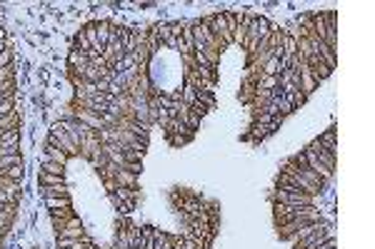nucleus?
<instances>
[{
    "mask_svg": "<svg viewBox=\"0 0 375 249\" xmlns=\"http://www.w3.org/2000/svg\"><path fill=\"white\" fill-rule=\"evenodd\" d=\"M310 222H320V209H315L313 204H305V207H300V209H298V214H295L293 219H288V222L278 225V227H280V237H285V239H288L293 232H298L300 227L310 225Z\"/></svg>",
    "mask_w": 375,
    "mask_h": 249,
    "instance_id": "nucleus-1",
    "label": "nucleus"
},
{
    "mask_svg": "<svg viewBox=\"0 0 375 249\" xmlns=\"http://www.w3.org/2000/svg\"><path fill=\"white\" fill-rule=\"evenodd\" d=\"M273 200L278 204H295V207H303V204H313V197L300 192L298 187H278Z\"/></svg>",
    "mask_w": 375,
    "mask_h": 249,
    "instance_id": "nucleus-2",
    "label": "nucleus"
},
{
    "mask_svg": "<svg viewBox=\"0 0 375 249\" xmlns=\"http://www.w3.org/2000/svg\"><path fill=\"white\" fill-rule=\"evenodd\" d=\"M330 237H333V225L323 222L318 232H313L310 237H305V239H300V242H295V249H315V247H320L325 239H330Z\"/></svg>",
    "mask_w": 375,
    "mask_h": 249,
    "instance_id": "nucleus-3",
    "label": "nucleus"
},
{
    "mask_svg": "<svg viewBox=\"0 0 375 249\" xmlns=\"http://www.w3.org/2000/svg\"><path fill=\"white\" fill-rule=\"evenodd\" d=\"M165 132H168L170 137L178 135V137H185V140H190V137L195 135V132L188 127V125L183 122V120H180V117H170V120H168V125H165Z\"/></svg>",
    "mask_w": 375,
    "mask_h": 249,
    "instance_id": "nucleus-4",
    "label": "nucleus"
},
{
    "mask_svg": "<svg viewBox=\"0 0 375 249\" xmlns=\"http://www.w3.org/2000/svg\"><path fill=\"white\" fill-rule=\"evenodd\" d=\"M73 120H78L80 125H85V127H90L93 132H100V130L105 127V125H103V120H100V117H98V115H95V113H88V110H78Z\"/></svg>",
    "mask_w": 375,
    "mask_h": 249,
    "instance_id": "nucleus-5",
    "label": "nucleus"
},
{
    "mask_svg": "<svg viewBox=\"0 0 375 249\" xmlns=\"http://www.w3.org/2000/svg\"><path fill=\"white\" fill-rule=\"evenodd\" d=\"M313 90H318V82H315V77H313V72L310 68L303 63V68H300V92H303L305 97L310 95Z\"/></svg>",
    "mask_w": 375,
    "mask_h": 249,
    "instance_id": "nucleus-6",
    "label": "nucleus"
},
{
    "mask_svg": "<svg viewBox=\"0 0 375 249\" xmlns=\"http://www.w3.org/2000/svg\"><path fill=\"white\" fill-rule=\"evenodd\" d=\"M303 207H305V204H303ZM298 209H300V207H295V204H278V202H275V222L283 225V222L293 219V217L298 214Z\"/></svg>",
    "mask_w": 375,
    "mask_h": 249,
    "instance_id": "nucleus-7",
    "label": "nucleus"
},
{
    "mask_svg": "<svg viewBox=\"0 0 375 249\" xmlns=\"http://www.w3.org/2000/svg\"><path fill=\"white\" fill-rule=\"evenodd\" d=\"M113 182H115L118 187H135L138 184V175L130 172V170H120L118 167L115 175H113Z\"/></svg>",
    "mask_w": 375,
    "mask_h": 249,
    "instance_id": "nucleus-8",
    "label": "nucleus"
},
{
    "mask_svg": "<svg viewBox=\"0 0 375 249\" xmlns=\"http://www.w3.org/2000/svg\"><path fill=\"white\" fill-rule=\"evenodd\" d=\"M88 63H90V60H88L85 52H80V50H71V52H68V65H71L75 72H80L83 68H88Z\"/></svg>",
    "mask_w": 375,
    "mask_h": 249,
    "instance_id": "nucleus-9",
    "label": "nucleus"
},
{
    "mask_svg": "<svg viewBox=\"0 0 375 249\" xmlns=\"http://www.w3.org/2000/svg\"><path fill=\"white\" fill-rule=\"evenodd\" d=\"M178 117H180V120L185 122V125L190 127V130H193V132H195V130L200 127V117L193 113L190 107H185V105H180V113H178Z\"/></svg>",
    "mask_w": 375,
    "mask_h": 249,
    "instance_id": "nucleus-10",
    "label": "nucleus"
},
{
    "mask_svg": "<svg viewBox=\"0 0 375 249\" xmlns=\"http://www.w3.org/2000/svg\"><path fill=\"white\" fill-rule=\"evenodd\" d=\"M18 140H20V132H18V130L3 132V137H0V150H13V147H18Z\"/></svg>",
    "mask_w": 375,
    "mask_h": 249,
    "instance_id": "nucleus-11",
    "label": "nucleus"
},
{
    "mask_svg": "<svg viewBox=\"0 0 375 249\" xmlns=\"http://www.w3.org/2000/svg\"><path fill=\"white\" fill-rule=\"evenodd\" d=\"M15 209H18V204H0V225L8 227L13 225V217H15Z\"/></svg>",
    "mask_w": 375,
    "mask_h": 249,
    "instance_id": "nucleus-12",
    "label": "nucleus"
},
{
    "mask_svg": "<svg viewBox=\"0 0 375 249\" xmlns=\"http://www.w3.org/2000/svg\"><path fill=\"white\" fill-rule=\"evenodd\" d=\"M280 47H283V55H288V58L298 55V40H295V35H285V33H283Z\"/></svg>",
    "mask_w": 375,
    "mask_h": 249,
    "instance_id": "nucleus-13",
    "label": "nucleus"
},
{
    "mask_svg": "<svg viewBox=\"0 0 375 249\" xmlns=\"http://www.w3.org/2000/svg\"><path fill=\"white\" fill-rule=\"evenodd\" d=\"M110 195H115L118 200H123V202H135L138 200V189L135 187H115V192H110Z\"/></svg>",
    "mask_w": 375,
    "mask_h": 249,
    "instance_id": "nucleus-14",
    "label": "nucleus"
},
{
    "mask_svg": "<svg viewBox=\"0 0 375 249\" xmlns=\"http://www.w3.org/2000/svg\"><path fill=\"white\" fill-rule=\"evenodd\" d=\"M45 157L53 159V162H58V164H63V167H65V162H68V155H65L60 147H55V145H48L45 147Z\"/></svg>",
    "mask_w": 375,
    "mask_h": 249,
    "instance_id": "nucleus-15",
    "label": "nucleus"
},
{
    "mask_svg": "<svg viewBox=\"0 0 375 249\" xmlns=\"http://www.w3.org/2000/svg\"><path fill=\"white\" fill-rule=\"evenodd\" d=\"M40 172H48V175H58V177H63L65 167H63V164H58V162H53V159L43 157V162H40Z\"/></svg>",
    "mask_w": 375,
    "mask_h": 249,
    "instance_id": "nucleus-16",
    "label": "nucleus"
},
{
    "mask_svg": "<svg viewBox=\"0 0 375 249\" xmlns=\"http://www.w3.org/2000/svg\"><path fill=\"white\" fill-rule=\"evenodd\" d=\"M23 177H25L23 164H15V167H8V170H3V180H8V182H20Z\"/></svg>",
    "mask_w": 375,
    "mask_h": 249,
    "instance_id": "nucleus-17",
    "label": "nucleus"
},
{
    "mask_svg": "<svg viewBox=\"0 0 375 249\" xmlns=\"http://www.w3.org/2000/svg\"><path fill=\"white\" fill-rule=\"evenodd\" d=\"M45 207L50 212H55V209H68V207H71V197H45Z\"/></svg>",
    "mask_w": 375,
    "mask_h": 249,
    "instance_id": "nucleus-18",
    "label": "nucleus"
},
{
    "mask_svg": "<svg viewBox=\"0 0 375 249\" xmlns=\"http://www.w3.org/2000/svg\"><path fill=\"white\" fill-rule=\"evenodd\" d=\"M318 142H320L328 152H333V155L338 152V145H335V130H328L325 135H320V137H318Z\"/></svg>",
    "mask_w": 375,
    "mask_h": 249,
    "instance_id": "nucleus-19",
    "label": "nucleus"
},
{
    "mask_svg": "<svg viewBox=\"0 0 375 249\" xmlns=\"http://www.w3.org/2000/svg\"><path fill=\"white\" fill-rule=\"evenodd\" d=\"M95 27H98V43L105 47L108 45V40H110V30H113V25L110 23H95Z\"/></svg>",
    "mask_w": 375,
    "mask_h": 249,
    "instance_id": "nucleus-20",
    "label": "nucleus"
},
{
    "mask_svg": "<svg viewBox=\"0 0 375 249\" xmlns=\"http://www.w3.org/2000/svg\"><path fill=\"white\" fill-rule=\"evenodd\" d=\"M45 197H68V187L65 184H53V187H40Z\"/></svg>",
    "mask_w": 375,
    "mask_h": 249,
    "instance_id": "nucleus-21",
    "label": "nucleus"
},
{
    "mask_svg": "<svg viewBox=\"0 0 375 249\" xmlns=\"http://www.w3.org/2000/svg\"><path fill=\"white\" fill-rule=\"evenodd\" d=\"M195 100H198V92L193 90L190 85H183V88H180V102H183L185 107H190Z\"/></svg>",
    "mask_w": 375,
    "mask_h": 249,
    "instance_id": "nucleus-22",
    "label": "nucleus"
},
{
    "mask_svg": "<svg viewBox=\"0 0 375 249\" xmlns=\"http://www.w3.org/2000/svg\"><path fill=\"white\" fill-rule=\"evenodd\" d=\"M110 202H113V207H115L123 217H125V214H130V209L135 207V202H123V200H118L115 195H110Z\"/></svg>",
    "mask_w": 375,
    "mask_h": 249,
    "instance_id": "nucleus-23",
    "label": "nucleus"
},
{
    "mask_svg": "<svg viewBox=\"0 0 375 249\" xmlns=\"http://www.w3.org/2000/svg\"><path fill=\"white\" fill-rule=\"evenodd\" d=\"M38 180H40V184H43V187H53V184H65V182H63V177H58V175H48V172H40V175H38Z\"/></svg>",
    "mask_w": 375,
    "mask_h": 249,
    "instance_id": "nucleus-24",
    "label": "nucleus"
},
{
    "mask_svg": "<svg viewBox=\"0 0 375 249\" xmlns=\"http://www.w3.org/2000/svg\"><path fill=\"white\" fill-rule=\"evenodd\" d=\"M13 92H15V82L13 80L0 82V100H13Z\"/></svg>",
    "mask_w": 375,
    "mask_h": 249,
    "instance_id": "nucleus-25",
    "label": "nucleus"
},
{
    "mask_svg": "<svg viewBox=\"0 0 375 249\" xmlns=\"http://www.w3.org/2000/svg\"><path fill=\"white\" fill-rule=\"evenodd\" d=\"M15 164H23L20 155H5V157H0V170H8V167H15Z\"/></svg>",
    "mask_w": 375,
    "mask_h": 249,
    "instance_id": "nucleus-26",
    "label": "nucleus"
},
{
    "mask_svg": "<svg viewBox=\"0 0 375 249\" xmlns=\"http://www.w3.org/2000/svg\"><path fill=\"white\" fill-rule=\"evenodd\" d=\"M265 135H270L268 125H260V122H253V140H263Z\"/></svg>",
    "mask_w": 375,
    "mask_h": 249,
    "instance_id": "nucleus-27",
    "label": "nucleus"
},
{
    "mask_svg": "<svg viewBox=\"0 0 375 249\" xmlns=\"http://www.w3.org/2000/svg\"><path fill=\"white\" fill-rule=\"evenodd\" d=\"M190 110H193V113L198 115V117H203V115H208V113H210L213 107H208V105H203V102H198V100H195V102L190 105Z\"/></svg>",
    "mask_w": 375,
    "mask_h": 249,
    "instance_id": "nucleus-28",
    "label": "nucleus"
},
{
    "mask_svg": "<svg viewBox=\"0 0 375 249\" xmlns=\"http://www.w3.org/2000/svg\"><path fill=\"white\" fill-rule=\"evenodd\" d=\"M10 60H13V52L5 50V52L0 55V68H10Z\"/></svg>",
    "mask_w": 375,
    "mask_h": 249,
    "instance_id": "nucleus-29",
    "label": "nucleus"
},
{
    "mask_svg": "<svg viewBox=\"0 0 375 249\" xmlns=\"http://www.w3.org/2000/svg\"><path fill=\"white\" fill-rule=\"evenodd\" d=\"M13 80V68H0V82Z\"/></svg>",
    "mask_w": 375,
    "mask_h": 249,
    "instance_id": "nucleus-30",
    "label": "nucleus"
},
{
    "mask_svg": "<svg viewBox=\"0 0 375 249\" xmlns=\"http://www.w3.org/2000/svg\"><path fill=\"white\" fill-rule=\"evenodd\" d=\"M315 249H335V237H330V239H325L320 247H315Z\"/></svg>",
    "mask_w": 375,
    "mask_h": 249,
    "instance_id": "nucleus-31",
    "label": "nucleus"
},
{
    "mask_svg": "<svg viewBox=\"0 0 375 249\" xmlns=\"http://www.w3.org/2000/svg\"><path fill=\"white\" fill-rule=\"evenodd\" d=\"M170 142H173L175 147H183V145H185L188 140H185V137H178V135H173V137H170Z\"/></svg>",
    "mask_w": 375,
    "mask_h": 249,
    "instance_id": "nucleus-32",
    "label": "nucleus"
},
{
    "mask_svg": "<svg viewBox=\"0 0 375 249\" xmlns=\"http://www.w3.org/2000/svg\"><path fill=\"white\" fill-rule=\"evenodd\" d=\"M3 132H8V130H3V127H0V137H3Z\"/></svg>",
    "mask_w": 375,
    "mask_h": 249,
    "instance_id": "nucleus-33",
    "label": "nucleus"
},
{
    "mask_svg": "<svg viewBox=\"0 0 375 249\" xmlns=\"http://www.w3.org/2000/svg\"><path fill=\"white\" fill-rule=\"evenodd\" d=\"M3 232H5V227H3V225H0V234H3Z\"/></svg>",
    "mask_w": 375,
    "mask_h": 249,
    "instance_id": "nucleus-34",
    "label": "nucleus"
},
{
    "mask_svg": "<svg viewBox=\"0 0 375 249\" xmlns=\"http://www.w3.org/2000/svg\"><path fill=\"white\" fill-rule=\"evenodd\" d=\"M0 237H3V234H0Z\"/></svg>",
    "mask_w": 375,
    "mask_h": 249,
    "instance_id": "nucleus-35",
    "label": "nucleus"
}]
</instances>
